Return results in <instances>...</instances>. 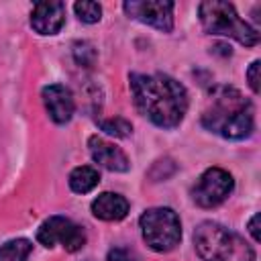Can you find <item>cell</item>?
Here are the masks:
<instances>
[{
    "label": "cell",
    "mask_w": 261,
    "mask_h": 261,
    "mask_svg": "<svg viewBox=\"0 0 261 261\" xmlns=\"http://www.w3.org/2000/svg\"><path fill=\"white\" fill-rule=\"evenodd\" d=\"M130 92L137 110L161 128L177 126L188 112V92L171 75L133 73Z\"/></svg>",
    "instance_id": "cell-1"
},
{
    "label": "cell",
    "mask_w": 261,
    "mask_h": 261,
    "mask_svg": "<svg viewBox=\"0 0 261 261\" xmlns=\"http://www.w3.org/2000/svg\"><path fill=\"white\" fill-rule=\"evenodd\" d=\"M202 124L222 139H247L255 126L253 104L237 88L220 86L214 90L212 100L202 114Z\"/></svg>",
    "instance_id": "cell-2"
},
{
    "label": "cell",
    "mask_w": 261,
    "mask_h": 261,
    "mask_svg": "<svg viewBox=\"0 0 261 261\" xmlns=\"http://www.w3.org/2000/svg\"><path fill=\"white\" fill-rule=\"evenodd\" d=\"M194 247L202 261H255L253 247L241 234L212 220L198 224Z\"/></svg>",
    "instance_id": "cell-3"
},
{
    "label": "cell",
    "mask_w": 261,
    "mask_h": 261,
    "mask_svg": "<svg viewBox=\"0 0 261 261\" xmlns=\"http://www.w3.org/2000/svg\"><path fill=\"white\" fill-rule=\"evenodd\" d=\"M200 22L206 33L210 35H222L239 41L245 47H253L259 43V33L253 29L249 22H245L234 6L230 2H220V0H206L198 6Z\"/></svg>",
    "instance_id": "cell-4"
},
{
    "label": "cell",
    "mask_w": 261,
    "mask_h": 261,
    "mask_svg": "<svg viewBox=\"0 0 261 261\" xmlns=\"http://www.w3.org/2000/svg\"><path fill=\"white\" fill-rule=\"evenodd\" d=\"M139 224H141V234H143L145 243L153 251L167 253L179 245L181 222H179V216L171 208H167V206L149 208L143 212Z\"/></svg>",
    "instance_id": "cell-5"
},
{
    "label": "cell",
    "mask_w": 261,
    "mask_h": 261,
    "mask_svg": "<svg viewBox=\"0 0 261 261\" xmlns=\"http://www.w3.org/2000/svg\"><path fill=\"white\" fill-rule=\"evenodd\" d=\"M234 190L232 175L222 167H208L192 188V198L202 208L220 206Z\"/></svg>",
    "instance_id": "cell-6"
},
{
    "label": "cell",
    "mask_w": 261,
    "mask_h": 261,
    "mask_svg": "<svg viewBox=\"0 0 261 261\" xmlns=\"http://www.w3.org/2000/svg\"><path fill=\"white\" fill-rule=\"evenodd\" d=\"M37 241L49 249L61 245L65 251L75 253L86 245V232L82 226H77L73 220L65 216H51L41 222L37 230Z\"/></svg>",
    "instance_id": "cell-7"
},
{
    "label": "cell",
    "mask_w": 261,
    "mask_h": 261,
    "mask_svg": "<svg viewBox=\"0 0 261 261\" xmlns=\"http://www.w3.org/2000/svg\"><path fill=\"white\" fill-rule=\"evenodd\" d=\"M124 12L153 29L169 33L173 29V2L169 0H130L122 4Z\"/></svg>",
    "instance_id": "cell-8"
},
{
    "label": "cell",
    "mask_w": 261,
    "mask_h": 261,
    "mask_svg": "<svg viewBox=\"0 0 261 261\" xmlns=\"http://www.w3.org/2000/svg\"><path fill=\"white\" fill-rule=\"evenodd\" d=\"M43 104H45V110L51 116V120L57 124L69 122L73 116V110H75L71 90L61 84H51V86L43 88Z\"/></svg>",
    "instance_id": "cell-9"
},
{
    "label": "cell",
    "mask_w": 261,
    "mask_h": 261,
    "mask_svg": "<svg viewBox=\"0 0 261 261\" xmlns=\"http://www.w3.org/2000/svg\"><path fill=\"white\" fill-rule=\"evenodd\" d=\"M88 147H90L92 159H94L100 167H104V169H108V171H120V173L130 169V161H128L126 153H124L120 147H116V145L104 141L102 137H96V135L90 137Z\"/></svg>",
    "instance_id": "cell-10"
},
{
    "label": "cell",
    "mask_w": 261,
    "mask_h": 261,
    "mask_svg": "<svg viewBox=\"0 0 261 261\" xmlns=\"http://www.w3.org/2000/svg\"><path fill=\"white\" fill-rule=\"evenodd\" d=\"M65 22L63 2H37L31 12V27L39 35H55Z\"/></svg>",
    "instance_id": "cell-11"
},
{
    "label": "cell",
    "mask_w": 261,
    "mask_h": 261,
    "mask_svg": "<svg viewBox=\"0 0 261 261\" xmlns=\"http://www.w3.org/2000/svg\"><path fill=\"white\" fill-rule=\"evenodd\" d=\"M92 214L106 222L122 220L128 214V200L114 192H104L92 202Z\"/></svg>",
    "instance_id": "cell-12"
},
{
    "label": "cell",
    "mask_w": 261,
    "mask_h": 261,
    "mask_svg": "<svg viewBox=\"0 0 261 261\" xmlns=\"http://www.w3.org/2000/svg\"><path fill=\"white\" fill-rule=\"evenodd\" d=\"M67 181H69L71 192H75V194H88V192H92L100 184V173H98V169H94L90 165H80V167L71 169Z\"/></svg>",
    "instance_id": "cell-13"
},
{
    "label": "cell",
    "mask_w": 261,
    "mask_h": 261,
    "mask_svg": "<svg viewBox=\"0 0 261 261\" xmlns=\"http://www.w3.org/2000/svg\"><path fill=\"white\" fill-rule=\"evenodd\" d=\"M33 245L27 239H12L0 247V261H27Z\"/></svg>",
    "instance_id": "cell-14"
},
{
    "label": "cell",
    "mask_w": 261,
    "mask_h": 261,
    "mask_svg": "<svg viewBox=\"0 0 261 261\" xmlns=\"http://www.w3.org/2000/svg\"><path fill=\"white\" fill-rule=\"evenodd\" d=\"M73 10L77 14V18L86 24H94L100 20L102 16V6L98 2H92V0H82V2H75L73 4Z\"/></svg>",
    "instance_id": "cell-15"
},
{
    "label": "cell",
    "mask_w": 261,
    "mask_h": 261,
    "mask_svg": "<svg viewBox=\"0 0 261 261\" xmlns=\"http://www.w3.org/2000/svg\"><path fill=\"white\" fill-rule=\"evenodd\" d=\"M100 128L110 135V137H116V139H124L133 133V124L120 116H114V118H106V120H100Z\"/></svg>",
    "instance_id": "cell-16"
},
{
    "label": "cell",
    "mask_w": 261,
    "mask_h": 261,
    "mask_svg": "<svg viewBox=\"0 0 261 261\" xmlns=\"http://www.w3.org/2000/svg\"><path fill=\"white\" fill-rule=\"evenodd\" d=\"M108 261H137L135 253L124 249V247H116L108 251Z\"/></svg>",
    "instance_id": "cell-17"
},
{
    "label": "cell",
    "mask_w": 261,
    "mask_h": 261,
    "mask_svg": "<svg viewBox=\"0 0 261 261\" xmlns=\"http://www.w3.org/2000/svg\"><path fill=\"white\" fill-rule=\"evenodd\" d=\"M247 80H249V86L255 94H259V59H255L249 69H247Z\"/></svg>",
    "instance_id": "cell-18"
},
{
    "label": "cell",
    "mask_w": 261,
    "mask_h": 261,
    "mask_svg": "<svg viewBox=\"0 0 261 261\" xmlns=\"http://www.w3.org/2000/svg\"><path fill=\"white\" fill-rule=\"evenodd\" d=\"M249 232H251L255 243L261 241V234H259V214H253V218L249 220Z\"/></svg>",
    "instance_id": "cell-19"
}]
</instances>
